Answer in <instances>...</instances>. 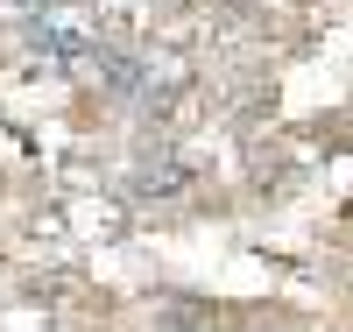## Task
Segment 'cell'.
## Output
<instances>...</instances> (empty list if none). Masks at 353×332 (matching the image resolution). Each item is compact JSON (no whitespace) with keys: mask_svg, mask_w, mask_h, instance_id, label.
I'll list each match as a JSON object with an SVG mask.
<instances>
[{"mask_svg":"<svg viewBox=\"0 0 353 332\" xmlns=\"http://www.w3.org/2000/svg\"><path fill=\"white\" fill-rule=\"evenodd\" d=\"M92 64H99V85H106V92H121V99H134L141 85H149V64H141V57H121V50H99Z\"/></svg>","mask_w":353,"mask_h":332,"instance_id":"7a4b0ae2","label":"cell"},{"mask_svg":"<svg viewBox=\"0 0 353 332\" xmlns=\"http://www.w3.org/2000/svg\"><path fill=\"white\" fill-rule=\"evenodd\" d=\"M184 163H170V156H141V170H134V191L141 198H170V191H184Z\"/></svg>","mask_w":353,"mask_h":332,"instance_id":"3957f363","label":"cell"},{"mask_svg":"<svg viewBox=\"0 0 353 332\" xmlns=\"http://www.w3.org/2000/svg\"><path fill=\"white\" fill-rule=\"evenodd\" d=\"M28 50L50 57V64H85V57H99V36L78 14H43V21H28Z\"/></svg>","mask_w":353,"mask_h":332,"instance_id":"6da1fadb","label":"cell"}]
</instances>
